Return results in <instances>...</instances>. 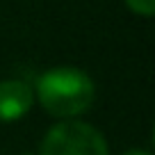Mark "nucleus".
Here are the masks:
<instances>
[{
  "instance_id": "nucleus-1",
  "label": "nucleus",
  "mask_w": 155,
  "mask_h": 155,
  "mask_svg": "<svg viewBox=\"0 0 155 155\" xmlns=\"http://www.w3.org/2000/svg\"><path fill=\"white\" fill-rule=\"evenodd\" d=\"M96 89L94 80L75 66H55L41 73L37 80V98L48 114L75 116L89 110Z\"/></svg>"
},
{
  "instance_id": "nucleus-2",
  "label": "nucleus",
  "mask_w": 155,
  "mask_h": 155,
  "mask_svg": "<svg viewBox=\"0 0 155 155\" xmlns=\"http://www.w3.org/2000/svg\"><path fill=\"white\" fill-rule=\"evenodd\" d=\"M41 155H110L107 141L94 126L64 121L48 130L41 141Z\"/></svg>"
},
{
  "instance_id": "nucleus-3",
  "label": "nucleus",
  "mask_w": 155,
  "mask_h": 155,
  "mask_svg": "<svg viewBox=\"0 0 155 155\" xmlns=\"http://www.w3.org/2000/svg\"><path fill=\"white\" fill-rule=\"evenodd\" d=\"M34 94L23 80H2L0 82V121H16L30 112Z\"/></svg>"
},
{
  "instance_id": "nucleus-4",
  "label": "nucleus",
  "mask_w": 155,
  "mask_h": 155,
  "mask_svg": "<svg viewBox=\"0 0 155 155\" xmlns=\"http://www.w3.org/2000/svg\"><path fill=\"white\" fill-rule=\"evenodd\" d=\"M128 7L139 16H150L155 12V0H126Z\"/></svg>"
},
{
  "instance_id": "nucleus-5",
  "label": "nucleus",
  "mask_w": 155,
  "mask_h": 155,
  "mask_svg": "<svg viewBox=\"0 0 155 155\" xmlns=\"http://www.w3.org/2000/svg\"><path fill=\"white\" fill-rule=\"evenodd\" d=\"M123 155H150V153H146V150H139V148H132V150H126Z\"/></svg>"
}]
</instances>
